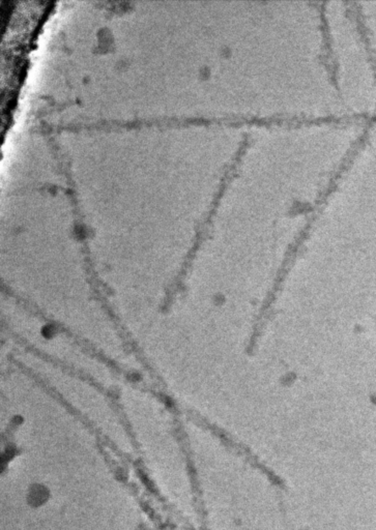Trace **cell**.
<instances>
[{"label": "cell", "mask_w": 376, "mask_h": 530, "mask_svg": "<svg viewBox=\"0 0 376 530\" xmlns=\"http://www.w3.org/2000/svg\"><path fill=\"white\" fill-rule=\"evenodd\" d=\"M48 496H49L48 491L44 487L36 485L33 488H31L29 495H28V499L32 506H41V504H43L47 500Z\"/></svg>", "instance_id": "obj_1"}]
</instances>
